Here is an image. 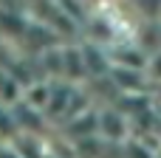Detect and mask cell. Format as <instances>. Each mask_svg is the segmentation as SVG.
<instances>
[{"label":"cell","mask_w":161,"mask_h":158,"mask_svg":"<svg viewBox=\"0 0 161 158\" xmlns=\"http://www.w3.org/2000/svg\"><path fill=\"white\" fill-rule=\"evenodd\" d=\"M17 136H20V127H17V119H14V107L0 102V147L11 144Z\"/></svg>","instance_id":"cell-1"},{"label":"cell","mask_w":161,"mask_h":158,"mask_svg":"<svg viewBox=\"0 0 161 158\" xmlns=\"http://www.w3.org/2000/svg\"><path fill=\"white\" fill-rule=\"evenodd\" d=\"M0 158H23V155H20L11 144H3V147H0Z\"/></svg>","instance_id":"cell-2"}]
</instances>
